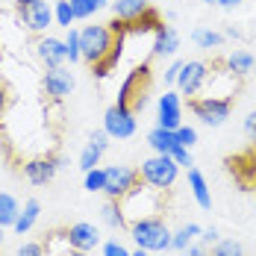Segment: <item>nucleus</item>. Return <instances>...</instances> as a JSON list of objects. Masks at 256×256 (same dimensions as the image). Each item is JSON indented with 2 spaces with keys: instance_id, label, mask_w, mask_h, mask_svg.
<instances>
[{
  "instance_id": "obj_1",
  "label": "nucleus",
  "mask_w": 256,
  "mask_h": 256,
  "mask_svg": "<svg viewBox=\"0 0 256 256\" xmlns=\"http://www.w3.org/2000/svg\"><path fill=\"white\" fill-rule=\"evenodd\" d=\"M118 204H121V212H124L127 224H132V221H142V218H150V215H162L165 192H159V188L138 180Z\"/></svg>"
},
{
  "instance_id": "obj_2",
  "label": "nucleus",
  "mask_w": 256,
  "mask_h": 256,
  "mask_svg": "<svg viewBox=\"0 0 256 256\" xmlns=\"http://www.w3.org/2000/svg\"><path fill=\"white\" fill-rule=\"evenodd\" d=\"M127 230H130V238L136 242V248H142L148 254L171 250V230H168L162 215H150V218L132 221V224H127Z\"/></svg>"
},
{
  "instance_id": "obj_3",
  "label": "nucleus",
  "mask_w": 256,
  "mask_h": 256,
  "mask_svg": "<svg viewBox=\"0 0 256 256\" xmlns=\"http://www.w3.org/2000/svg\"><path fill=\"white\" fill-rule=\"evenodd\" d=\"M115 42H118V32H112V26L86 24L80 30V56H82V62H88V65L103 62L112 53Z\"/></svg>"
},
{
  "instance_id": "obj_4",
  "label": "nucleus",
  "mask_w": 256,
  "mask_h": 256,
  "mask_svg": "<svg viewBox=\"0 0 256 256\" xmlns=\"http://www.w3.org/2000/svg\"><path fill=\"white\" fill-rule=\"evenodd\" d=\"M177 177H180V165L168 154L148 156L142 162V168H138V180L148 182V186H154V188H159V192H168L177 182Z\"/></svg>"
},
{
  "instance_id": "obj_5",
  "label": "nucleus",
  "mask_w": 256,
  "mask_h": 256,
  "mask_svg": "<svg viewBox=\"0 0 256 256\" xmlns=\"http://www.w3.org/2000/svg\"><path fill=\"white\" fill-rule=\"evenodd\" d=\"M18 26L32 36H44L48 26H53V6L48 0H32L18 6Z\"/></svg>"
},
{
  "instance_id": "obj_6",
  "label": "nucleus",
  "mask_w": 256,
  "mask_h": 256,
  "mask_svg": "<svg viewBox=\"0 0 256 256\" xmlns=\"http://www.w3.org/2000/svg\"><path fill=\"white\" fill-rule=\"evenodd\" d=\"M188 109L194 112V118H200L206 127H221L227 118H230L232 100L230 98H192L188 100Z\"/></svg>"
},
{
  "instance_id": "obj_7",
  "label": "nucleus",
  "mask_w": 256,
  "mask_h": 256,
  "mask_svg": "<svg viewBox=\"0 0 256 256\" xmlns=\"http://www.w3.org/2000/svg\"><path fill=\"white\" fill-rule=\"evenodd\" d=\"M138 127V121H136V112L124 106V103H112L109 109H106V115H103V130H106V136L109 138H118V142H124L130 138L132 132Z\"/></svg>"
},
{
  "instance_id": "obj_8",
  "label": "nucleus",
  "mask_w": 256,
  "mask_h": 256,
  "mask_svg": "<svg viewBox=\"0 0 256 256\" xmlns=\"http://www.w3.org/2000/svg\"><path fill=\"white\" fill-rule=\"evenodd\" d=\"M206 77H209V65H206L204 59H188V62H182V68H180V77H177V92L180 98H186V100H192L194 94H200L206 86Z\"/></svg>"
},
{
  "instance_id": "obj_9",
  "label": "nucleus",
  "mask_w": 256,
  "mask_h": 256,
  "mask_svg": "<svg viewBox=\"0 0 256 256\" xmlns=\"http://www.w3.org/2000/svg\"><path fill=\"white\" fill-rule=\"evenodd\" d=\"M106 186H103V194L109 200H121L130 188L138 182V168H130V165H106Z\"/></svg>"
},
{
  "instance_id": "obj_10",
  "label": "nucleus",
  "mask_w": 256,
  "mask_h": 256,
  "mask_svg": "<svg viewBox=\"0 0 256 256\" xmlns=\"http://www.w3.org/2000/svg\"><path fill=\"white\" fill-rule=\"evenodd\" d=\"M74 86H77V80L71 74V68H65V65H59V68H44V74H42V92H44L53 103L65 100V98L74 92Z\"/></svg>"
},
{
  "instance_id": "obj_11",
  "label": "nucleus",
  "mask_w": 256,
  "mask_h": 256,
  "mask_svg": "<svg viewBox=\"0 0 256 256\" xmlns=\"http://www.w3.org/2000/svg\"><path fill=\"white\" fill-rule=\"evenodd\" d=\"M182 124V98L174 88H165L156 98V127L177 130Z\"/></svg>"
},
{
  "instance_id": "obj_12",
  "label": "nucleus",
  "mask_w": 256,
  "mask_h": 256,
  "mask_svg": "<svg viewBox=\"0 0 256 256\" xmlns=\"http://www.w3.org/2000/svg\"><path fill=\"white\" fill-rule=\"evenodd\" d=\"M32 53H36V59H38L44 68H59V65L68 62V56H65V42L56 38V36H48V32L36 38Z\"/></svg>"
},
{
  "instance_id": "obj_13",
  "label": "nucleus",
  "mask_w": 256,
  "mask_h": 256,
  "mask_svg": "<svg viewBox=\"0 0 256 256\" xmlns=\"http://www.w3.org/2000/svg\"><path fill=\"white\" fill-rule=\"evenodd\" d=\"M65 238H68V244H71L74 250H86V254H92L94 248H100L103 244L100 230H98L94 224H88V221H77V224H71V227L65 230Z\"/></svg>"
},
{
  "instance_id": "obj_14",
  "label": "nucleus",
  "mask_w": 256,
  "mask_h": 256,
  "mask_svg": "<svg viewBox=\"0 0 256 256\" xmlns=\"http://www.w3.org/2000/svg\"><path fill=\"white\" fill-rule=\"evenodd\" d=\"M59 174L56 168V159L50 154H42V156H32L24 162V177L32 182V186H48L53 177Z\"/></svg>"
},
{
  "instance_id": "obj_15",
  "label": "nucleus",
  "mask_w": 256,
  "mask_h": 256,
  "mask_svg": "<svg viewBox=\"0 0 256 256\" xmlns=\"http://www.w3.org/2000/svg\"><path fill=\"white\" fill-rule=\"evenodd\" d=\"M180 50V32L174 26L159 24L154 30V42H150V56L154 59H165V56H177Z\"/></svg>"
},
{
  "instance_id": "obj_16",
  "label": "nucleus",
  "mask_w": 256,
  "mask_h": 256,
  "mask_svg": "<svg viewBox=\"0 0 256 256\" xmlns=\"http://www.w3.org/2000/svg\"><path fill=\"white\" fill-rule=\"evenodd\" d=\"M112 15L121 24H136L150 15V0H112Z\"/></svg>"
},
{
  "instance_id": "obj_17",
  "label": "nucleus",
  "mask_w": 256,
  "mask_h": 256,
  "mask_svg": "<svg viewBox=\"0 0 256 256\" xmlns=\"http://www.w3.org/2000/svg\"><path fill=\"white\" fill-rule=\"evenodd\" d=\"M209 88V98H230L236 94V88H238V77L230 74L227 68H221V71H212L209 68V77H206V86Z\"/></svg>"
},
{
  "instance_id": "obj_18",
  "label": "nucleus",
  "mask_w": 256,
  "mask_h": 256,
  "mask_svg": "<svg viewBox=\"0 0 256 256\" xmlns=\"http://www.w3.org/2000/svg\"><path fill=\"white\" fill-rule=\"evenodd\" d=\"M224 68L236 74V77H244V74H250L256 68V56L250 50H242V48H236V50L227 53V59H224Z\"/></svg>"
},
{
  "instance_id": "obj_19",
  "label": "nucleus",
  "mask_w": 256,
  "mask_h": 256,
  "mask_svg": "<svg viewBox=\"0 0 256 256\" xmlns=\"http://www.w3.org/2000/svg\"><path fill=\"white\" fill-rule=\"evenodd\" d=\"M188 188H192V198L200 209H212V192H209L206 177L198 168H188Z\"/></svg>"
},
{
  "instance_id": "obj_20",
  "label": "nucleus",
  "mask_w": 256,
  "mask_h": 256,
  "mask_svg": "<svg viewBox=\"0 0 256 256\" xmlns=\"http://www.w3.org/2000/svg\"><path fill=\"white\" fill-rule=\"evenodd\" d=\"M38 215H42V204L32 198V200H26L21 206V212H18V218H15V224H12V230L18 232V236H24L36 227V221H38Z\"/></svg>"
},
{
  "instance_id": "obj_21",
  "label": "nucleus",
  "mask_w": 256,
  "mask_h": 256,
  "mask_svg": "<svg viewBox=\"0 0 256 256\" xmlns=\"http://www.w3.org/2000/svg\"><path fill=\"white\" fill-rule=\"evenodd\" d=\"M148 144H150V150L154 154H168L177 148V136H174V130H165V127H154L148 132Z\"/></svg>"
},
{
  "instance_id": "obj_22",
  "label": "nucleus",
  "mask_w": 256,
  "mask_h": 256,
  "mask_svg": "<svg viewBox=\"0 0 256 256\" xmlns=\"http://www.w3.org/2000/svg\"><path fill=\"white\" fill-rule=\"evenodd\" d=\"M100 218H103V224L112 227V230H127V218H124L118 200H109V198H106V204L100 206Z\"/></svg>"
},
{
  "instance_id": "obj_23",
  "label": "nucleus",
  "mask_w": 256,
  "mask_h": 256,
  "mask_svg": "<svg viewBox=\"0 0 256 256\" xmlns=\"http://www.w3.org/2000/svg\"><path fill=\"white\" fill-rule=\"evenodd\" d=\"M18 212H21L18 198H15V194H9V192H0V227H3V230L15 224Z\"/></svg>"
},
{
  "instance_id": "obj_24",
  "label": "nucleus",
  "mask_w": 256,
  "mask_h": 256,
  "mask_svg": "<svg viewBox=\"0 0 256 256\" xmlns=\"http://www.w3.org/2000/svg\"><path fill=\"white\" fill-rule=\"evenodd\" d=\"M192 42H194L200 50H215V48H221V44H224V32L209 30V26H198V30L192 32Z\"/></svg>"
},
{
  "instance_id": "obj_25",
  "label": "nucleus",
  "mask_w": 256,
  "mask_h": 256,
  "mask_svg": "<svg viewBox=\"0 0 256 256\" xmlns=\"http://www.w3.org/2000/svg\"><path fill=\"white\" fill-rule=\"evenodd\" d=\"M200 230H204V227H198V224H192V221H188V224H182L180 230L171 232V250H180V254H182V250H186L198 236H200Z\"/></svg>"
},
{
  "instance_id": "obj_26",
  "label": "nucleus",
  "mask_w": 256,
  "mask_h": 256,
  "mask_svg": "<svg viewBox=\"0 0 256 256\" xmlns=\"http://www.w3.org/2000/svg\"><path fill=\"white\" fill-rule=\"evenodd\" d=\"M71 3V9H74V15L80 18H92L94 12H100V9H106L109 6V0H68Z\"/></svg>"
},
{
  "instance_id": "obj_27",
  "label": "nucleus",
  "mask_w": 256,
  "mask_h": 256,
  "mask_svg": "<svg viewBox=\"0 0 256 256\" xmlns=\"http://www.w3.org/2000/svg\"><path fill=\"white\" fill-rule=\"evenodd\" d=\"M209 256H244V248H242V242L221 236V238L209 248Z\"/></svg>"
},
{
  "instance_id": "obj_28",
  "label": "nucleus",
  "mask_w": 256,
  "mask_h": 256,
  "mask_svg": "<svg viewBox=\"0 0 256 256\" xmlns=\"http://www.w3.org/2000/svg\"><path fill=\"white\" fill-rule=\"evenodd\" d=\"M74 21H77V15H74L71 3H68V0H56V3H53V24L68 30V26H74Z\"/></svg>"
},
{
  "instance_id": "obj_29",
  "label": "nucleus",
  "mask_w": 256,
  "mask_h": 256,
  "mask_svg": "<svg viewBox=\"0 0 256 256\" xmlns=\"http://www.w3.org/2000/svg\"><path fill=\"white\" fill-rule=\"evenodd\" d=\"M103 186H106V171H103L100 165L82 174V188H86V192H92V194H103Z\"/></svg>"
},
{
  "instance_id": "obj_30",
  "label": "nucleus",
  "mask_w": 256,
  "mask_h": 256,
  "mask_svg": "<svg viewBox=\"0 0 256 256\" xmlns=\"http://www.w3.org/2000/svg\"><path fill=\"white\" fill-rule=\"evenodd\" d=\"M65 56H68V62L74 65V62H80L82 56H80V30H74V26H68V32H65Z\"/></svg>"
},
{
  "instance_id": "obj_31",
  "label": "nucleus",
  "mask_w": 256,
  "mask_h": 256,
  "mask_svg": "<svg viewBox=\"0 0 256 256\" xmlns=\"http://www.w3.org/2000/svg\"><path fill=\"white\" fill-rule=\"evenodd\" d=\"M100 150H98V148H92V144H86V148H82V154H80V168H82V174H86V171H92V168H98V165H100Z\"/></svg>"
},
{
  "instance_id": "obj_32",
  "label": "nucleus",
  "mask_w": 256,
  "mask_h": 256,
  "mask_svg": "<svg viewBox=\"0 0 256 256\" xmlns=\"http://www.w3.org/2000/svg\"><path fill=\"white\" fill-rule=\"evenodd\" d=\"M174 136H177V144H182V148H194L198 144V130L194 127H188V124H180L177 130H174Z\"/></svg>"
},
{
  "instance_id": "obj_33",
  "label": "nucleus",
  "mask_w": 256,
  "mask_h": 256,
  "mask_svg": "<svg viewBox=\"0 0 256 256\" xmlns=\"http://www.w3.org/2000/svg\"><path fill=\"white\" fill-rule=\"evenodd\" d=\"M171 159L177 162L180 168H186V171H188V168H194V156H192L188 148H182V144H177V148L171 150Z\"/></svg>"
},
{
  "instance_id": "obj_34",
  "label": "nucleus",
  "mask_w": 256,
  "mask_h": 256,
  "mask_svg": "<svg viewBox=\"0 0 256 256\" xmlns=\"http://www.w3.org/2000/svg\"><path fill=\"white\" fill-rule=\"evenodd\" d=\"M109 142H112V138L106 136V130H103V127L88 132V144H92V148H98L100 154H106V150H109Z\"/></svg>"
},
{
  "instance_id": "obj_35",
  "label": "nucleus",
  "mask_w": 256,
  "mask_h": 256,
  "mask_svg": "<svg viewBox=\"0 0 256 256\" xmlns=\"http://www.w3.org/2000/svg\"><path fill=\"white\" fill-rule=\"evenodd\" d=\"M100 254L103 256H130V250L118 242V238H109V242H103L100 244Z\"/></svg>"
},
{
  "instance_id": "obj_36",
  "label": "nucleus",
  "mask_w": 256,
  "mask_h": 256,
  "mask_svg": "<svg viewBox=\"0 0 256 256\" xmlns=\"http://www.w3.org/2000/svg\"><path fill=\"white\" fill-rule=\"evenodd\" d=\"M15 256H44V244H42V242H24V244L15 250Z\"/></svg>"
},
{
  "instance_id": "obj_37",
  "label": "nucleus",
  "mask_w": 256,
  "mask_h": 256,
  "mask_svg": "<svg viewBox=\"0 0 256 256\" xmlns=\"http://www.w3.org/2000/svg\"><path fill=\"white\" fill-rule=\"evenodd\" d=\"M180 68H182V59H174L168 68H165V86H174L180 77Z\"/></svg>"
},
{
  "instance_id": "obj_38",
  "label": "nucleus",
  "mask_w": 256,
  "mask_h": 256,
  "mask_svg": "<svg viewBox=\"0 0 256 256\" xmlns=\"http://www.w3.org/2000/svg\"><path fill=\"white\" fill-rule=\"evenodd\" d=\"M244 136H248V142L256 144V109L248 112V118H244Z\"/></svg>"
},
{
  "instance_id": "obj_39",
  "label": "nucleus",
  "mask_w": 256,
  "mask_h": 256,
  "mask_svg": "<svg viewBox=\"0 0 256 256\" xmlns=\"http://www.w3.org/2000/svg\"><path fill=\"white\" fill-rule=\"evenodd\" d=\"M218 238H221V232L215 230V227H206V230H200V236H198V242H204L206 248H212Z\"/></svg>"
},
{
  "instance_id": "obj_40",
  "label": "nucleus",
  "mask_w": 256,
  "mask_h": 256,
  "mask_svg": "<svg viewBox=\"0 0 256 256\" xmlns=\"http://www.w3.org/2000/svg\"><path fill=\"white\" fill-rule=\"evenodd\" d=\"M182 256H209V248H206L204 242H198V238H194V242L182 250Z\"/></svg>"
},
{
  "instance_id": "obj_41",
  "label": "nucleus",
  "mask_w": 256,
  "mask_h": 256,
  "mask_svg": "<svg viewBox=\"0 0 256 256\" xmlns=\"http://www.w3.org/2000/svg\"><path fill=\"white\" fill-rule=\"evenodd\" d=\"M6 106H9V92H6V88L0 86V118L6 115Z\"/></svg>"
},
{
  "instance_id": "obj_42",
  "label": "nucleus",
  "mask_w": 256,
  "mask_h": 256,
  "mask_svg": "<svg viewBox=\"0 0 256 256\" xmlns=\"http://www.w3.org/2000/svg\"><path fill=\"white\" fill-rule=\"evenodd\" d=\"M238 3H242V0H218L215 6H221V9H227V12H230V9H236V6H238Z\"/></svg>"
},
{
  "instance_id": "obj_43",
  "label": "nucleus",
  "mask_w": 256,
  "mask_h": 256,
  "mask_svg": "<svg viewBox=\"0 0 256 256\" xmlns=\"http://www.w3.org/2000/svg\"><path fill=\"white\" fill-rule=\"evenodd\" d=\"M224 36H227V38H242V30H236V26H227V30H224Z\"/></svg>"
},
{
  "instance_id": "obj_44",
  "label": "nucleus",
  "mask_w": 256,
  "mask_h": 256,
  "mask_svg": "<svg viewBox=\"0 0 256 256\" xmlns=\"http://www.w3.org/2000/svg\"><path fill=\"white\" fill-rule=\"evenodd\" d=\"M53 159H56V168H59V171L68 168V156H53Z\"/></svg>"
},
{
  "instance_id": "obj_45",
  "label": "nucleus",
  "mask_w": 256,
  "mask_h": 256,
  "mask_svg": "<svg viewBox=\"0 0 256 256\" xmlns=\"http://www.w3.org/2000/svg\"><path fill=\"white\" fill-rule=\"evenodd\" d=\"M65 256H92V254H86V250H74V248H71Z\"/></svg>"
},
{
  "instance_id": "obj_46",
  "label": "nucleus",
  "mask_w": 256,
  "mask_h": 256,
  "mask_svg": "<svg viewBox=\"0 0 256 256\" xmlns=\"http://www.w3.org/2000/svg\"><path fill=\"white\" fill-rule=\"evenodd\" d=\"M130 256H150L148 250H142V248H136V250H130Z\"/></svg>"
},
{
  "instance_id": "obj_47",
  "label": "nucleus",
  "mask_w": 256,
  "mask_h": 256,
  "mask_svg": "<svg viewBox=\"0 0 256 256\" xmlns=\"http://www.w3.org/2000/svg\"><path fill=\"white\" fill-rule=\"evenodd\" d=\"M15 6H24V3H32V0H12Z\"/></svg>"
},
{
  "instance_id": "obj_48",
  "label": "nucleus",
  "mask_w": 256,
  "mask_h": 256,
  "mask_svg": "<svg viewBox=\"0 0 256 256\" xmlns=\"http://www.w3.org/2000/svg\"><path fill=\"white\" fill-rule=\"evenodd\" d=\"M204 3H209V6H215V3H218V0H204Z\"/></svg>"
},
{
  "instance_id": "obj_49",
  "label": "nucleus",
  "mask_w": 256,
  "mask_h": 256,
  "mask_svg": "<svg viewBox=\"0 0 256 256\" xmlns=\"http://www.w3.org/2000/svg\"><path fill=\"white\" fill-rule=\"evenodd\" d=\"M0 242H3V227H0Z\"/></svg>"
},
{
  "instance_id": "obj_50",
  "label": "nucleus",
  "mask_w": 256,
  "mask_h": 256,
  "mask_svg": "<svg viewBox=\"0 0 256 256\" xmlns=\"http://www.w3.org/2000/svg\"><path fill=\"white\" fill-rule=\"evenodd\" d=\"M250 74H254V77H256V68H254V71H250Z\"/></svg>"
}]
</instances>
